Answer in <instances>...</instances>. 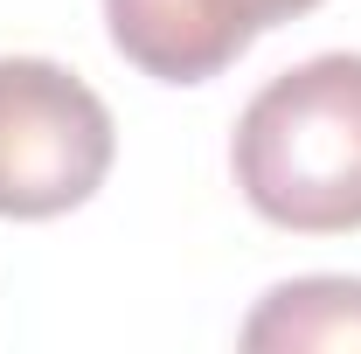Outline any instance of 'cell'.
<instances>
[{
	"label": "cell",
	"mask_w": 361,
	"mask_h": 354,
	"mask_svg": "<svg viewBox=\"0 0 361 354\" xmlns=\"http://www.w3.org/2000/svg\"><path fill=\"white\" fill-rule=\"evenodd\" d=\"M243 202L299 236L361 229V56H313L271 77L229 139Z\"/></svg>",
	"instance_id": "6da1fadb"
},
{
	"label": "cell",
	"mask_w": 361,
	"mask_h": 354,
	"mask_svg": "<svg viewBox=\"0 0 361 354\" xmlns=\"http://www.w3.org/2000/svg\"><path fill=\"white\" fill-rule=\"evenodd\" d=\"M111 153V111L77 70L49 56H0V216L49 222L90 202Z\"/></svg>",
	"instance_id": "7a4b0ae2"
},
{
	"label": "cell",
	"mask_w": 361,
	"mask_h": 354,
	"mask_svg": "<svg viewBox=\"0 0 361 354\" xmlns=\"http://www.w3.org/2000/svg\"><path fill=\"white\" fill-rule=\"evenodd\" d=\"M319 0H104L118 56L160 84L223 77L264 28L306 14Z\"/></svg>",
	"instance_id": "3957f363"
},
{
	"label": "cell",
	"mask_w": 361,
	"mask_h": 354,
	"mask_svg": "<svg viewBox=\"0 0 361 354\" xmlns=\"http://www.w3.org/2000/svg\"><path fill=\"white\" fill-rule=\"evenodd\" d=\"M250 354H361V278H292L243 319Z\"/></svg>",
	"instance_id": "277c9868"
}]
</instances>
